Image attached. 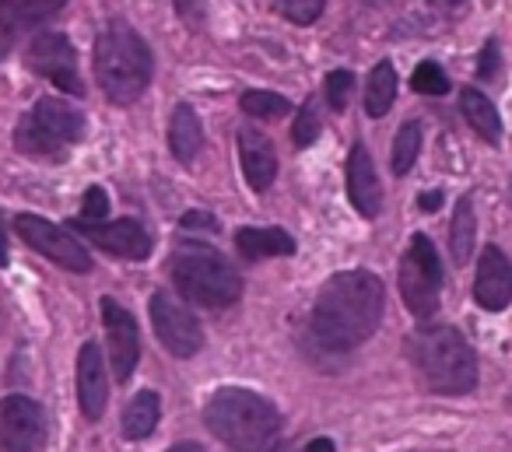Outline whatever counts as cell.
<instances>
[{
	"mask_svg": "<svg viewBox=\"0 0 512 452\" xmlns=\"http://www.w3.org/2000/svg\"><path fill=\"white\" fill-rule=\"evenodd\" d=\"M242 113L256 116V120H281V116L292 113V102L274 92H246L242 95Z\"/></svg>",
	"mask_w": 512,
	"mask_h": 452,
	"instance_id": "26",
	"label": "cell"
},
{
	"mask_svg": "<svg viewBox=\"0 0 512 452\" xmlns=\"http://www.w3.org/2000/svg\"><path fill=\"white\" fill-rule=\"evenodd\" d=\"M67 0H0V57H8L25 32L50 22Z\"/></svg>",
	"mask_w": 512,
	"mask_h": 452,
	"instance_id": "14",
	"label": "cell"
},
{
	"mask_svg": "<svg viewBox=\"0 0 512 452\" xmlns=\"http://www.w3.org/2000/svg\"><path fill=\"white\" fill-rule=\"evenodd\" d=\"M179 228H186V232H218V218L207 211H190L179 218Z\"/></svg>",
	"mask_w": 512,
	"mask_h": 452,
	"instance_id": "33",
	"label": "cell"
},
{
	"mask_svg": "<svg viewBox=\"0 0 512 452\" xmlns=\"http://www.w3.org/2000/svg\"><path fill=\"white\" fill-rule=\"evenodd\" d=\"M351 92H355V74L351 71H330L327 74V102L330 109H337V113H344L351 102Z\"/></svg>",
	"mask_w": 512,
	"mask_h": 452,
	"instance_id": "29",
	"label": "cell"
},
{
	"mask_svg": "<svg viewBox=\"0 0 512 452\" xmlns=\"http://www.w3.org/2000/svg\"><path fill=\"white\" fill-rule=\"evenodd\" d=\"M176 15L183 18L190 29H200L207 18V0H176Z\"/></svg>",
	"mask_w": 512,
	"mask_h": 452,
	"instance_id": "32",
	"label": "cell"
},
{
	"mask_svg": "<svg viewBox=\"0 0 512 452\" xmlns=\"http://www.w3.org/2000/svg\"><path fill=\"white\" fill-rule=\"evenodd\" d=\"M383 319V281L369 270L334 274L313 305V333L327 347L348 351L376 333Z\"/></svg>",
	"mask_w": 512,
	"mask_h": 452,
	"instance_id": "1",
	"label": "cell"
},
{
	"mask_svg": "<svg viewBox=\"0 0 512 452\" xmlns=\"http://www.w3.org/2000/svg\"><path fill=\"white\" fill-rule=\"evenodd\" d=\"M460 109H463V116H467V123L484 137V141L488 144L502 141V120H498V109L488 102V95H481L477 88H463Z\"/></svg>",
	"mask_w": 512,
	"mask_h": 452,
	"instance_id": "22",
	"label": "cell"
},
{
	"mask_svg": "<svg viewBox=\"0 0 512 452\" xmlns=\"http://www.w3.org/2000/svg\"><path fill=\"white\" fill-rule=\"evenodd\" d=\"M474 235H477L474 207H470V200H460L453 214V228H449V249H453L456 267H463L474 256Z\"/></svg>",
	"mask_w": 512,
	"mask_h": 452,
	"instance_id": "24",
	"label": "cell"
},
{
	"mask_svg": "<svg viewBox=\"0 0 512 452\" xmlns=\"http://www.w3.org/2000/svg\"><path fill=\"white\" fill-rule=\"evenodd\" d=\"M393 99H397V71H393V64H376V71L369 74V88H365V113L372 116V120H379V116L390 113Z\"/></svg>",
	"mask_w": 512,
	"mask_h": 452,
	"instance_id": "23",
	"label": "cell"
},
{
	"mask_svg": "<svg viewBox=\"0 0 512 452\" xmlns=\"http://www.w3.org/2000/svg\"><path fill=\"white\" fill-rule=\"evenodd\" d=\"M109 400V379H106V365H102V351L99 344H85L78 354V403L81 414L88 421H99L102 410Z\"/></svg>",
	"mask_w": 512,
	"mask_h": 452,
	"instance_id": "16",
	"label": "cell"
},
{
	"mask_svg": "<svg viewBox=\"0 0 512 452\" xmlns=\"http://www.w3.org/2000/svg\"><path fill=\"white\" fill-rule=\"evenodd\" d=\"M15 228H18V235H22V242H29L39 256L53 260L57 267L74 270V274H88V270H92L88 249L81 246L67 228L53 225V221L39 218V214H18Z\"/></svg>",
	"mask_w": 512,
	"mask_h": 452,
	"instance_id": "8",
	"label": "cell"
},
{
	"mask_svg": "<svg viewBox=\"0 0 512 452\" xmlns=\"http://www.w3.org/2000/svg\"><path fill=\"white\" fill-rule=\"evenodd\" d=\"M169 452H204V449H200L197 442H179V445H172Z\"/></svg>",
	"mask_w": 512,
	"mask_h": 452,
	"instance_id": "38",
	"label": "cell"
},
{
	"mask_svg": "<svg viewBox=\"0 0 512 452\" xmlns=\"http://www.w3.org/2000/svg\"><path fill=\"white\" fill-rule=\"evenodd\" d=\"M169 148L183 165H190L193 158L200 155V148H204V127H200V116L193 113V106H186V102H179V106L172 109Z\"/></svg>",
	"mask_w": 512,
	"mask_h": 452,
	"instance_id": "20",
	"label": "cell"
},
{
	"mask_svg": "<svg viewBox=\"0 0 512 452\" xmlns=\"http://www.w3.org/2000/svg\"><path fill=\"white\" fill-rule=\"evenodd\" d=\"M267 452H299V449H292V445H271Z\"/></svg>",
	"mask_w": 512,
	"mask_h": 452,
	"instance_id": "39",
	"label": "cell"
},
{
	"mask_svg": "<svg viewBox=\"0 0 512 452\" xmlns=\"http://www.w3.org/2000/svg\"><path fill=\"white\" fill-rule=\"evenodd\" d=\"M239 158H242V172H246V183L256 193L271 190L274 176H278V155H274V144L267 141L260 130L246 127L239 134Z\"/></svg>",
	"mask_w": 512,
	"mask_h": 452,
	"instance_id": "18",
	"label": "cell"
},
{
	"mask_svg": "<svg viewBox=\"0 0 512 452\" xmlns=\"http://www.w3.org/2000/svg\"><path fill=\"white\" fill-rule=\"evenodd\" d=\"M95 78L109 102L130 106L151 81V50L127 22H109L95 39Z\"/></svg>",
	"mask_w": 512,
	"mask_h": 452,
	"instance_id": "4",
	"label": "cell"
},
{
	"mask_svg": "<svg viewBox=\"0 0 512 452\" xmlns=\"http://www.w3.org/2000/svg\"><path fill=\"white\" fill-rule=\"evenodd\" d=\"M474 298L488 312H502L512 302V263L498 246H488L477 260Z\"/></svg>",
	"mask_w": 512,
	"mask_h": 452,
	"instance_id": "15",
	"label": "cell"
},
{
	"mask_svg": "<svg viewBox=\"0 0 512 452\" xmlns=\"http://www.w3.org/2000/svg\"><path fill=\"white\" fill-rule=\"evenodd\" d=\"M46 442V414L32 396L0 400V452H39Z\"/></svg>",
	"mask_w": 512,
	"mask_h": 452,
	"instance_id": "9",
	"label": "cell"
},
{
	"mask_svg": "<svg viewBox=\"0 0 512 452\" xmlns=\"http://www.w3.org/2000/svg\"><path fill=\"white\" fill-rule=\"evenodd\" d=\"M109 214V197L102 186H92L85 193V204H81V221H102Z\"/></svg>",
	"mask_w": 512,
	"mask_h": 452,
	"instance_id": "31",
	"label": "cell"
},
{
	"mask_svg": "<svg viewBox=\"0 0 512 452\" xmlns=\"http://www.w3.org/2000/svg\"><path fill=\"white\" fill-rule=\"evenodd\" d=\"M102 323H106L113 372L120 382H127L137 368V358H141V333H137V323L120 302H113V298H102Z\"/></svg>",
	"mask_w": 512,
	"mask_h": 452,
	"instance_id": "13",
	"label": "cell"
},
{
	"mask_svg": "<svg viewBox=\"0 0 512 452\" xmlns=\"http://www.w3.org/2000/svg\"><path fill=\"white\" fill-rule=\"evenodd\" d=\"M442 207V193L432 190V193H421V211H439Z\"/></svg>",
	"mask_w": 512,
	"mask_h": 452,
	"instance_id": "35",
	"label": "cell"
},
{
	"mask_svg": "<svg viewBox=\"0 0 512 452\" xmlns=\"http://www.w3.org/2000/svg\"><path fill=\"white\" fill-rule=\"evenodd\" d=\"M158 417H162V400H158V393H151V389L137 393L134 400L123 407V417H120L123 438H130V442H141V438H148L151 431H155Z\"/></svg>",
	"mask_w": 512,
	"mask_h": 452,
	"instance_id": "21",
	"label": "cell"
},
{
	"mask_svg": "<svg viewBox=\"0 0 512 452\" xmlns=\"http://www.w3.org/2000/svg\"><path fill=\"white\" fill-rule=\"evenodd\" d=\"M172 281H176L179 295L190 298L193 305H207V309H228L242 295V281L232 263L207 249L179 253L172 260Z\"/></svg>",
	"mask_w": 512,
	"mask_h": 452,
	"instance_id": "5",
	"label": "cell"
},
{
	"mask_svg": "<svg viewBox=\"0 0 512 452\" xmlns=\"http://www.w3.org/2000/svg\"><path fill=\"white\" fill-rule=\"evenodd\" d=\"M407 354H411L421 382H425L432 393L460 396L477 386L474 347H470L467 340H463V333L453 330V326H425V330L411 333Z\"/></svg>",
	"mask_w": 512,
	"mask_h": 452,
	"instance_id": "3",
	"label": "cell"
},
{
	"mask_svg": "<svg viewBox=\"0 0 512 452\" xmlns=\"http://www.w3.org/2000/svg\"><path fill=\"white\" fill-rule=\"evenodd\" d=\"M418 151H421V127L418 123H404L397 130V141H393V172L397 176H407L418 162Z\"/></svg>",
	"mask_w": 512,
	"mask_h": 452,
	"instance_id": "25",
	"label": "cell"
},
{
	"mask_svg": "<svg viewBox=\"0 0 512 452\" xmlns=\"http://www.w3.org/2000/svg\"><path fill=\"white\" fill-rule=\"evenodd\" d=\"M29 67L57 88H64L67 95L85 92L78 74V57H74V46L64 32H39L29 43Z\"/></svg>",
	"mask_w": 512,
	"mask_h": 452,
	"instance_id": "11",
	"label": "cell"
},
{
	"mask_svg": "<svg viewBox=\"0 0 512 452\" xmlns=\"http://www.w3.org/2000/svg\"><path fill=\"white\" fill-rule=\"evenodd\" d=\"M148 312H151V326H155L158 340H162V347L169 354H176V358H193V354L204 347L200 323L193 319V312H186L172 295L155 291L148 302Z\"/></svg>",
	"mask_w": 512,
	"mask_h": 452,
	"instance_id": "10",
	"label": "cell"
},
{
	"mask_svg": "<svg viewBox=\"0 0 512 452\" xmlns=\"http://www.w3.org/2000/svg\"><path fill=\"white\" fill-rule=\"evenodd\" d=\"M495 71H498V43H488L481 50V64H477V74H481V78H495Z\"/></svg>",
	"mask_w": 512,
	"mask_h": 452,
	"instance_id": "34",
	"label": "cell"
},
{
	"mask_svg": "<svg viewBox=\"0 0 512 452\" xmlns=\"http://www.w3.org/2000/svg\"><path fill=\"white\" fill-rule=\"evenodd\" d=\"M439 288H442V263L435 256V246L428 235H414L400 260V295L404 305L418 319H428L439 312Z\"/></svg>",
	"mask_w": 512,
	"mask_h": 452,
	"instance_id": "7",
	"label": "cell"
},
{
	"mask_svg": "<svg viewBox=\"0 0 512 452\" xmlns=\"http://www.w3.org/2000/svg\"><path fill=\"white\" fill-rule=\"evenodd\" d=\"M235 249L246 260H267V256H292L295 239L285 228H239L235 232Z\"/></svg>",
	"mask_w": 512,
	"mask_h": 452,
	"instance_id": "19",
	"label": "cell"
},
{
	"mask_svg": "<svg viewBox=\"0 0 512 452\" xmlns=\"http://www.w3.org/2000/svg\"><path fill=\"white\" fill-rule=\"evenodd\" d=\"M446 4H463V0H446Z\"/></svg>",
	"mask_w": 512,
	"mask_h": 452,
	"instance_id": "40",
	"label": "cell"
},
{
	"mask_svg": "<svg viewBox=\"0 0 512 452\" xmlns=\"http://www.w3.org/2000/svg\"><path fill=\"white\" fill-rule=\"evenodd\" d=\"M306 452H337V449H334L330 438H313V442L306 445Z\"/></svg>",
	"mask_w": 512,
	"mask_h": 452,
	"instance_id": "36",
	"label": "cell"
},
{
	"mask_svg": "<svg viewBox=\"0 0 512 452\" xmlns=\"http://www.w3.org/2000/svg\"><path fill=\"white\" fill-rule=\"evenodd\" d=\"M71 228H78L85 239H92L99 249L120 256V260H148L151 256V232L134 218H120V221H71Z\"/></svg>",
	"mask_w": 512,
	"mask_h": 452,
	"instance_id": "12",
	"label": "cell"
},
{
	"mask_svg": "<svg viewBox=\"0 0 512 452\" xmlns=\"http://www.w3.org/2000/svg\"><path fill=\"white\" fill-rule=\"evenodd\" d=\"M320 127H323V120H320V99H306L302 102V109H299V116H295V123H292V141H295V148H309V144L320 137Z\"/></svg>",
	"mask_w": 512,
	"mask_h": 452,
	"instance_id": "27",
	"label": "cell"
},
{
	"mask_svg": "<svg viewBox=\"0 0 512 452\" xmlns=\"http://www.w3.org/2000/svg\"><path fill=\"white\" fill-rule=\"evenodd\" d=\"M278 4H281V15L292 18L295 25H313L323 15L327 0H278Z\"/></svg>",
	"mask_w": 512,
	"mask_h": 452,
	"instance_id": "30",
	"label": "cell"
},
{
	"mask_svg": "<svg viewBox=\"0 0 512 452\" xmlns=\"http://www.w3.org/2000/svg\"><path fill=\"white\" fill-rule=\"evenodd\" d=\"M348 197L358 207V214L365 218H376L379 207H383V186H379L376 165H372L365 144H355L348 158Z\"/></svg>",
	"mask_w": 512,
	"mask_h": 452,
	"instance_id": "17",
	"label": "cell"
},
{
	"mask_svg": "<svg viewBox=\"0 0 512 452\" xmlns=\"http://www.w3.org/2000/svg\"><path fill=\"white\" fill-rule=\"evenodd\" d=\"M411 85H414V92H421V95H446L449 92V78H446V71H442L439 64H421L418 71H414V78H411Z\"/></svg>",
	"mask_w": 512,
	"mask_h": 452,
	"instance_id": "28",
	"label": "cell"
},
{
	"mask_svg": "<svg viewBox=\"0 0 512 452\" xmlns=\"http://www.w3.org/2000/svg\"><path fill=\"white\" fill-rule=\"evenodd\" d=\"M85 137V116L74 106L60 99H39L29 113L22 116L15 130V148L22 155L36 158H57L64 155L71 144Z\"/></svg>",
	"mask_w": 512,
	"mask_h": 452,
	"instance_id": "6",
	"label": "cell"
},
{
	"mask_svg": "<svg viewBox=\"0 0 512 452\" xmlns=\"http://www.w3.org/2000/svg\"><path fill=\"white\" fill-rule=\"evenodd\" d=\"M204 424L235 452H267L281 431V414L253 389H218L204 407Z\"/></svg>",
	"mask_w": 512,
	"mask_h": 452,
	"instance_id": "2",
	"label": "cell"
},
{
	"mask_svg": "<svg viewBox=\"0 0 512 452\" xmlns=\"http://www.w3.org/2000/svg\"><path fill=\"white\" fill-rule=\"evenodd\" d=\"M0 263H8V228L0 221Z\"/></svg>",
	"mask_w": 512,
	"mask_h": 452,
	"instance_id": "37",
	"label": "cell"
}]
</instances>
